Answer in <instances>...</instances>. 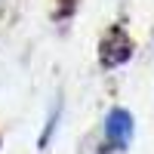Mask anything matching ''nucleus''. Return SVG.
Returning <instances> with one entry per match:
<instances>
[{
	"label": "nucleus",
	"mask_w": 154,
	"mask_h": 154,
	"mask_svg": "<svg viewBox=\"0 0 154 154\" xmlns=\"http://www.w3.org/2000/svg\"><path fill=\"white\" fill-rule=\"evenodd\" d=\"M105 139L111 148H126L133 142V114L123 108H114L105 117Z\"/></svg>",
	"instance_id": "obj_1"
},
{
	"label": "nucleus",
	"mask_w": 154,
	"mask_h": 154,
	"mask_svg": "<svg viewBox=\"0 0 154 154\" xmlns=\"http://www.w3.org/2000/svg\"><path fill=\"white\" fill-rule=\"evenodd\" d=\"M130 53H133V43L126 40V34L123 31H111V37L102 43V65L114 68V65L130 59Z\"/></svg>",
	"instance_id": "obj_2"
}]
</instances>
